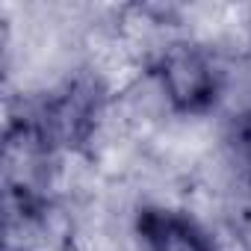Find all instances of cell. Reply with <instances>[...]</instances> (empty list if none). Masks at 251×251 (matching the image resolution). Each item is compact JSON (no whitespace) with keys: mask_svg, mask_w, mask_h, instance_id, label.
I'll list each match as a JSON object with an SVG mask.
<instances>
[{"mask_svg":"<svg viewBox=\"0 0 251 251\" xmlns=\"http://www.w3.org/2000/svg\"><path fill=\"white\" fill-rule=\"evenodd\" d=\"M139 233L148 251H216L192 219L169 210H142Z\"/></svg>","mask_w":251,"mask_h":251,"instance_id":"cell-2","label":"cell"},{"mask_svg":"<svg viewBox=\"0 0 251 251\" xmlns=\"http://www.w3.org/2000/svg\"><path fill=\"white\" fill-rule=\"evenodd\" d=\"M160 92L177 112H207L222 92V71L213 56L192 42H172L154 62Z\"/></svg>","mask_w":251,"mask_h":251,"instance_id":"cell-1","label":"cell"},{"mask_svg":"<svg viewBox=\"0 0 251 251\" xmlns=\"http://www.w3.org/2000/svg\"><path fill=\"white\" fill-rule=\"evenodd\" d=\"M248 183H251V172H248Z\"/></svg>","mask_w":251,"mask_h":251,"instance_id":"cell-4","label":"cell"},{"mask_svg":"<svg viewBox=\"0 0 251 251\" xmlns=\"http://www.w3.org/2000/svg\"><path fill=\"white\" fill-rule=\"evenodd\" d=\"M239 142H242V148H245V154H248V163H251V112L242 118V124H239Z\"/></svg>","mask_w":251,"mask_h":251,"instance_id":"cell-3","label":"cell"}]
</instances>
